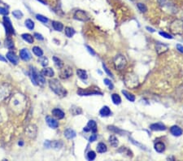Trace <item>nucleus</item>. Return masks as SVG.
Wrapping results in <instances>:
<instances>
[{"mask_svg":"<svg viewBox=\"0 0 183 161\" xmlns=\"http://www.w3.org/2000/svg\"><path fill=\"white\" fill-rule=\"evenodd\" d=\"M49 86L51 89L57 94V95L61 96V97L66 96L67 90L63 87L60 82L57 79H51L49 81Z\"/></svg>","mask_w":183,"mask_h":161,"instance_id":"nucleus-1","label":"nucleus"},{"mask_svg":"<svg viewBox=\"0 0 183 161\" xmlns=\"http://www.w3.org/2000/svg\"><path fill=\"white\" fill-rule=\"evenodd\" d=\"M30 77L33 83L37 86L38 85L39 86L43 87L46 85V80L42 73H38L34 68H33L30 71Z\"/></svg>","mask_w":183,"mask_h":161,"instance_id":"nucleus-2","label":"nucleus"},{"mask_svg":"<svg viewBox=\"0 0 183 161\" xmlns=\"http://www.w3.org/2000/svg\"><path fill=\"white\" fill-rule=\"evenodd\" d=\"M170 30L174 34H182L183 33V21L181 20H176L170 25Z\"/></svg>","mask_w":183,"mask_h":161,"instance_id":"nucleus-3","label":"nucleus"},{"mask_svg":"<svg viewBox=\"0 0 183 161\" xmlns=\"http://www.w3.org/2000/svg\"><path fill=\"white\" fill-rule=\"evenodd\" d=\"M126 64H127V61L124 55H117L114 58V65H115V68L117 69L118 70L123 69L126 66Z\"/></svg>","mask_w":183,"mask_h":161,"instance_id":"nucleus-4","label":"nucleus"},{"mask_svg":"<svg viewBox=\"0 0 183 161\" xmlns=\"http://www.w3.org/2000/svg\"><path fill=\"white\" fill-rule=\"evenodd\" d=\"M3 23H4L5 29H6V33H7L8 35L15 33L14 28H13V26H12V25L11 20L9 19L8 16H4V17H3Z\"/></svg>","mask_w":183,"mask_h":161,"instance_id":"nucleus-5","label":"nucleus"},{"mask_svg":"<svg viewBox=\"0 0 183 161\" xmlns=\"http://www.w3.org/2000/svg\"><path fill=\"white\" fill-rule=\"evenodd\" d=\"M73 16H74V19L81 21H87L89 20L88 15L86 14V12H85L84 11H81V10L76 11Z\"/></svg>","mask_w":183,"mask_h":161,"instance_id":"nucleus-6","label":"nucleus"},{"mask_svg":"<svg viewBox=\"0 0 183 161\" xmlns=\"http://www.w3.org/2000/svg\"><path fill=\"white\" fill-rule=\"evenodd\" d=\"M72 75H73L72 68L69 67V66H67V67L61 69L60 73V77L62 79H68V78H69L71 77Z\"/></svg>","mask_w":183,"mask_h":161,"instance_id":"nucleus-7","label":"nucleus"},{"mask_svg":"<svg viewBox=\"0 0 183 161\" xmlns=\"http://www.w3.org/2000/svg\"><path fill=\"white\" fill-rule=\"evenodd\" d=\"M127 78H129V80L126 79V83L128 82V81H131V82H129V85H128V86H129L131 88H134V87L138 86V77H136L135 75L129 74V75H128Z\"/></svg>","mask_w":183,"mask_h":161,"instance_id":"nucleus-8","label":"nucleus"},{"mask_svg":"<svg viewBox=\"0 0 183 161\" xmlns=\"http://www.w3.org/2000/svg\"><path fill=\"white\" fill-rule=\"evenodd\" d=\"M97 125H96V122L93 120H90L87 124V126L84 128V131L85 132H89V131H92L93 133L97 132Z\"/></svg>","mask_w":183,"mask_h":161,"instance_id":"nucleus-9","label":"nucleus"},{"mask_svg":"<svg viewBox=\"0 0 183 161\" xmlns=\"http://www.w3.org/2000/svg\"><path fill=\"white\" fill-rule=\"evenodd\" d=\"M78 94L81 96H87V95H93V94H100L102 95V92H99L96 90H78Z\"/></svg>","mask_w":183,"mask_h":161,"instance_id":"nucleus-10","label":"nucleus"},{"mask_svg":"<svg viewBox=\"0 0 183 161\" xmlns=\"http://www.w3.org/2000/svg\"><path fill=\"white\" fill-rule=\"evenodd\" d=\"M20 57L24 60V61H28L31 59V55L28 51V49L24 48L20 51Z\"/></svg>","mask_w":183,"mask_h":161,"instance_id":"nucleus-11","label":"nucleus"},{"mask_svg":"<svg viewBox=\"0 0 183 161\" xmlns=\"http://www.w3.org/2000/svg\"><path fill=\"white\" fill-rule=\"evenodd\" d=\"M7 58L8 59V60L10 61L11 63H12L13 64H17L18 61H19V58L18 56L12 51H9L7 54Z\"/></svg>","mask_w":183,"mask_h":161,"instance_id":"nucleus-12","label":"nucleus"},{"mask_svg":"<svg viewBox=\"0 0 183 161\" xmlns=\"http://www.w3.org/2000/svg\"><path fill=\"white\" fill-rule=\"evenodd\" d=\"M46 120L47 125H49V127H51L52 129H56L58 126H59V123H58V121L56 120L53 119L52 117L46 116Z\"/></svg>","mask_w":183,"mask_h":161,"instance_id":"nucleus-13","label":"nucleus"},{"mask_svg":"<svg viewBox=\"0 0 183 161\" xmlns=\"http://www.w3.org/2000/svg\"><path fill=\"white\" fill-rule=\"evenodd\" d=\"M150 129L153 131H163L166 129V127L161 123H156V124L151 125Z\"/></svg>","mask_w":183,"mask_h":161,"instance_id":"nucleus-14","label":"nucleus"},{"mask_svg":"<svg viewBox=\"0 0 183 161\" xmlns=\"http://www.w3.org/2000/svg\"><path fill=\"white\" fill-rule=\"evenodd\" d=\"M170 132L173 136H176V137H179L182 134V129L179 126H177V125L171 127Z\"/></svg>","mask_w":183,"mask_h":161,"instance_id":"nucleus-15","label":"nucleus"},{"mask_svg":"<svg viewBox=\"0 0 183 161\" xmlns=\"http://www.w3.org/2000/svg\"><path fill=\"white\" fill-rule=\"evenodd\" d=\"M52 114L54 116H55L58 119H63L64 117V112L59 109V108H55L52 110Z\"/></svg>","mask_w":183,"mask_h":161,"instance_id":"nucleus-16","label":"nucleus"},{"mask_svg":"<svg viewBox=\"0 0 183 161\" xmlns=\"http://www.w3.org/2000/svg\"><path fill=\"white\" fill-rule=\"evenodd\" d=\"M99 114L101 116H109L112 114V112H111L110 108L108 106H104L99 111Z\"/></svg>","mask_w":183,"mask_h":161,"instance_id":"nucleus-17","label":"nucleus"},{"mask_svg":"<svg viewBox=\"0 0 183 161\" xmlns=\"http://www.w3.org/2000/svg\"><path fill=\"white\" fill-rule=\"evenodd\" d=\"M64 136L68 139H73L76 137V132L72 129H68L64 131Z\"/></svg>","mask_w":183,"mask_h":161,"instance_id":"nucleus-18","label":"nucleus"},{"mask_svg":"<svg viewBox=\"0 0 183 161\" xmlns=\"http://www.w3.org/2000/svg\"><path fill=\"white\" fill-rule=\"evenodd\" d=\"M43 76H46V77H51L54 76L55 72L53 71L52 69L51 68H45L44 69H42V72H41Z\"/></svg>","mask_w":183,"mask_h":161,"instance_id":"nucleus-19","label":"nucleus"},{"mask_svg":"<svg viewBox=\"0 0 183 161\" xmlns=\"http://www.w3.org/2000/svg\"><path fill=\"white\" fill-rule=\"evenodd\" d=\"M155 150L159 153H162L165 151V143H161V142H159V143H156L155 144Z\"/></svg>","mask_w":183,"mask_h":161,"instance_id":"nucleus-20","label":"nucleus"},{"mask_svg":"<svg viewBox=\"0 0 183 161\" xmlns=\"http://www.w3.org/2000/svg\"><path fill=\"white\" fill-rule=\"evenodd\" d=\"M52 26H53V28H54L55 30L59 31V32L62 31L63 29H64L63 24L60 23V22H59V21H53V22H52Z\"/></svg>","mask_w":183,"mask_h":161,"instance_id":"nucleus-21","label":"nucleus"},{"mask_svg":"<svg viewBox=\"0 0 183 161\" xmlns=\"http://www.w3.org/2000/svg\"><path fill=\"white\" fill-rule=\"evenodd\" d=\"M76 74H78V77H80L82 80H86L88 77L87 72H86L85 70H82V69H78V70H76Z\"/></svg>","mask_w":183,"mask_h":161,"instance_id":"nucleus-22","label":"nucleus"},{"mask_svg":"<svg viewBox=\"0 0 183 161\" xmlns=\"http://www.w3.org/2000/svg\"><path fill=\"white\" fill-rule=\"evenodd\" d=\"M112 100L115 105H119V104L121 103V99L119 94H112Z\"/></svg>","mask_w":183,"mask_h":161,"instance_id":"nucleus-23","label":"nucleus"},{"mask_svg":"<svg viewBox=\"0 0 183 161\" xmlns=\"http://www.w3.org/2000/svg\"><path fill=\"white\" fill-rule=\"evenodd\" d=\"M21 37H22V38L25 42H27L28 43L32 44L33 42V37L32 35H30V34H28V33H23L21 35Z\"/></svg>","mask_w":183,"mask_h":161,"instance_id":"nucleus-24","label":"nucleus"},{"mask_svg":"<svg viewBox=\"0 0 183 161\" xmlns=\"http://www.w3.org/2000/svg\"><path fill=\"white\" fill-rule=\"evenodd\" d=\"M63 146V143L60 141H55L51 143L50 142V147H53L55 149H60Z\"/></svg>","mask_w":183,"mask_h":161,"instance_id":"nucleus-25","label":"nucleus"},{"mask_svg":"<svg viewBox=\"0 0 183 161\" xmlns=\"http://www.w3.org/2000/svg\"><path fill=\"white\" fill-rule=\"evenodd\" d=\"M122 94L124 95V97H126L129 101L130 102H134V100H135V97H134L133 94L129 93L128 91L126 90H122Z\"/></svg>","mask_w":183,"mask_h":161,"instance_id":"nucleus-26","label":"nucleus"},{"mask_svg":"<svg viewBox=\"0 0 183 161\" xmlns=\"http://www.w3.org/2000/svg\"><path fill=\"white\" fill-rule=\"evenodd\" d=\"M109 143H110V144H111L112 147H117L118 146L119 142H118V139H117V137L114 136V135H112V136H110V138H109Z\"/></svg>","mask_w":183,"mask_h":161,"instance_id":"nucleus-27","label":"nucleus"},{"mask_svg":"<svg viewBox=\"0 0 183 161\" xmlns=\"http://www.w3.org/2000/svg\"><path fill=\"white\" fill-rule=\"evenodd\" d=\"M107 150H108L107 146H106L104 143H100L98 144V146H97V151H98L99 153H104V152H106V151H107Z\"/></svg>","mask_w":183,"mask_h":161,"instance_id":"nucleus-28","label":"nucleus"},{"mask_svg":"<svg viewBox=\"0 0 183 161\" xmlns=\"http://www.w3.org/2000/svg\"><path fill=\"white\" fill-rule=\"evenodd\" d=\"M70 111L72 112V114L73 116H76V115H79L82 112L81 109L79 107H76V106H73L70 109Z\"/></svg>","mask_w":183,"mask_h":161,"instance_id":"nucleus-29","label":"nucleus"},{"mask_svg":"<svg viewBox=\"0 0 183 161\" xmlns=\"http://www.w3.org/2000/svg\"><path fill=\"white\" fill-rule=\"evenodd\" d=\"M33 52L34 53L35 55H37V57H41V56L43 55V51L38 46H34L33 48Z\"/></svg>","mask_w":183,"mask_h":161,"instance_id":"nucleus-30","label":"nucleus"},{"mask_svg":"<svg viewBox=\"0 0 183 161\" xmlns=\"http://www.w3.org/2000/svg\"><path fill=\"white\" fill-rule=\"evenodd\" d=\"M65 34L68 37H72L75 34V30L71 27H66L65 28Z\"/></svg>","mask_w":183,"mask_h":161,"instance_id":"nucleus-31","label":"nucleus"},{"mask_svg":"<svg viewBox=\"0 0 183 161\" xmlns=\"http://www.w3.org/2000/svg\"><path fill=\"white\" fill-rule=\"evenodd\" d=\"M53 60H54V62H55V66H56V67H57L58 69H62V68H63L64 63H63V61H62L60 59H59V58L55 57V56H54V57H53Z\"/></svg>","mask_w":183,"mask_h":161,"instance_id":"nucleus-32","label":"nucleus"},{"mask_svg":"<svg viewBox=\"0 0 183 161\" xmlns=\"http://www.w3.org/2000/svg\"><path fill=\"white\" fill-rule=\"evenodd\" d=\"M5 46L7 47L8 49H13L14 48V42L10 37H7V38L5 40Z\"/></svg>","mask_w":183,"mask_h":161,"instance_id":"nucleus-33","label":"nucleus"},{"mask_svg":"<svg viewBox=\"0 0 183 161\" xmlns=\"http://www.w3.org/2000/svg\"><path fill=\"white\" fill-rule=\"evenodd\" d=\"M25 24V26L28 28V30H33L34 29V22L32 20H30V19H28V20H26Z\"/></svg>","mask_w":183,"mask_h":161,"instance_id":"nucleus-34","label":"nucleus"},{"mask_svg":"<svg viewBox=\"0 0 183 161\" xmlns=\"http://www.w3.org/2000/svg\"><path fill=\"white\" fill-rule=\"evenodd\" d=\"M36 129V127H35L34 125H30V126H28V127L27 128V129L30 130V132H27L28 135L30 136V137H31V138L34 137V136L36 135V131H34V132H33V129Z\"/></svg>","mask_w":183,"mask_h":161,"instance_id":"nucleus-35","label":"nucleus"},{"mask_svg":"<svg viewBox=\"0 0 183 161\" xmlns=\"http://www.w3.org/2000/svg\"><path fill=\"white\" fill-rule=\"evenodd\" d=\"M38 61H39L41 63V64L43 66V67H46V66L48 65V63H49V61H48V59L44 57V56H41V57H39V60H38Z\"/></svg>","mask_w":183,"mask_h":161,"instance_id":"nucleus-36","label":"nucleus"},{"mask_svg":"<svg viewBox=\"0 0 183 161\" xmlns=\"http://www.w3.org/2000/svg\"><path fill=\"white\" fill-rule=\"evenodd\" d=\"M36 18H37V21H41V22H42V23H47V22H48V19H47L46 16H42V15L37 14V15L36 16Z\"/></svg>","mask_w":183,"mask_h":161,"instance_id":"nucleus-37","label":"nucleus"},{"mask_svg":"<svg viewBox=\"0 0 183 161\" xmlns=\"http://www.w3.org/2000/svg\"><path fill=\"white\" fill-rule=\"evenodd\" d=\"M138 8L139 9V11L141 12H146L147 11V7H146V5L144 3H138Z\"/></svg>","mask_w":183,"mask_h":161,"instance_id":"nucleus-38","label":"nucleus"},{"mask_svg":"<svg viewBox=\"0 0 183 161\" xmlns=\"http://www.w3.org/2000/svg\"><path fill=\"white\" fill-rule=\"evenodd\" d=\"M95 158H96V154H95L94 151L90 150V151H89V152L87 153V159L89 160H94Z\"/></svg>","mask_w":183,"mask_h":161,"instance_id":"nucleus-39","label":"nucleus"},{"mask_svg":"<svg viewBox=\"0 0 183 161\" xmlns=\"http://www.w3.org/2000/svg\"><path fill=\"white\" fill-rule=\"evenodd\" d=\"M12 15L16 18V19H21L22 16H23V13L19 11V10H16V11H13L12 12Z\"/></svg>","mask_w":183,"mask_h":161,"instance_id":"nucleus-40","label":"nucleus"},{"mask_svg":"<svg viewBox=\"0 0 183 161\" xmlns=\"http://www.w3.org/2000/svg\"><path fill=\"white\" fill-rule=\"evenodd\" d=\"M103 81H104L105 85H107V86L109 87V89H110V90H112V89H113L114 86H113V84L112 83V81H111L109 79H108V78H105V79L103 80Z\"/></svg>","mask_w":183,"mask_h":161,"instance_id":"nucleus-41","label":"nucleus"},{"mask_svg":"<svg viewBox=\"0 0 183 161\" xmlns=\"http://www.w3.org/2000/svg\"><path fill=\"white\" fill-rule=\"evenodd\" d=\"M159 33H160V35H161L163 37H165V38H167V39H172V37L170 34L165 33V32H160Z\"/></svg>","mask_w":183,"mask_h":161,"instance_id":"nucleus-42","label":"nucleus"},{"mask_svg":"<svg viewBox=\"0 0 183 161\" xmlns=\"http://www.w3.org/2000/svg\"><path fill=\"white\" fill-rule=\"evenodd\" d=\"M7 14H8V11L7 9L0 7V15H7Z\"/></svg>","mask_w":183,"mask_h":161,"instance_id":"nucleus-43","label":"nucleus"},{"mask_svg":"<svg viewBox=\"0 0 183 161\" xmlns=\"http://www.w3.org/2000/svg\"><path fill=\"white\" fill-rule=\"evenodd\" d=\"M34 37H36L37 39H38V40H43V37H42V35L40 34V33H34Z\"/></svg>","mask_w":183,"mask_h":161,"instance_id":"nucleus-44","label":"nucleus"},{"mask_svg":"<svg viewBox=\"0 0 183 161\" xmlns=\"http://www.w3.org/2000/svg\"><path fill=\"white\" fill-rule=\"evenodd\" d=\"M108 128H109V129H111V130H113V131L117 132V133H120V134H121V133H122V131H121V130H120L119 129L115 128V127H113V126H109Z\"/></svg>","mask_w":183,"mask_h":161,"instance_id":"nucleus-45","label":"nucleus"},{"mask_svg":"<svg viewBox=\"0 0 183 161\" xmlns=\"http://www.w3.org/2000/svg\"><path fill=\"white\" fill-rule=\"evenodd\" d=\"M96 139H97V135H96V134H92L90 136V138H89V141L90 142V143H93V142L96 141Z\"/></svg>","mask_w":183,"mask_h":161,"instance_id":"nucleus-46","label":"nucleus"},{"mask_svg":"<svg viewBox=\"0 0 183 161\" xmlns=\"http://www.w3.org/2000/svg\"><path fill=\"white\" fill-rule=\"evenodd\" d=\"M103 69H104V70H105V72H107L109 76H112V72L109 71V69L107 68V67H106V65L104 64H103Z\"/></svg>","mask_w":183,"mask_h":161,"instance_id":"nucleus-47","label":"nucleus"},{"mask_svg":"<svg viewBox=\"0 0 183 161\" xmlns=\"http://www.w3.org/2000/svg\"><path fill=\"white\" fill-rule=\"evenodd\" d=\"M86 48H87V50H88V51L92 55H95V52L94 51V50L91 48L90 46H86Z\"/></svg>","mask_w":183,"mask_h":161,"instance_id":"nucleus-48","label":"nucleus"},{"mask_svg":"<svg viewBox=\"0 0 183 161\" xmlns=\"http://www.w3.org/2000/svg\"><path fill=\"white\" fill-rule=\"evenodd\" d=\"M177 49L180 52L183 53V46H182V45H181V44H177Z\"/></svg>","mask_w":183,"mask_h":161,"instance_id":"nucleus-49","label":"nucleus"},{"mask_svg":"<svg viewBox=\"0 0 183 161\" xmlns=\"http://www.w3.org/2000/svg\"><path fill=\"white\" fill-rule=\"evenodd\" d=\"M147 30H148V31H151V33H154V32H155V30L152 29V28H150V27H147Z\"/></svg>","mask_w":183,"mask_h":161,"instance_id":"nucleus-50","label":"nucleus"},{"mask_svg":"<svg viewBox=\"0 0 183 161\" xmlns=\"http://www.w3.org/2000/svg\"><path fill=\"white\" fill-rule=\"evenodd\" d=\"M158 1L160 3V5H163V4H165V0H158Z\"/></svg>","mask_w":183,"mask_h":161,"instance_id":"nucleus-51","label":"nucleus"},{"mask_svg":"<svg viewBox=\"0 0 183 161\" xmlns=\"http://www.w3.org/2000/svg\"><path fill=\"white\" fill-rule=\"evenodd\" d=\"M0 60H2V61H3V62H7V60L4 59L1 55H0Z\"/></svg>","mask_w":183,"mask_h":161,"instance_id":"nucleus-52","label":"nucleus"},{"mask_svg":"<svg viewBox=\"0 0 183 161\" xmlns=\"http://www.w3.org/2000/svg\"><path fill=\"white\" fill-rule=\"evenodd\" d=\"M19 145L22 146V145H23V142H21V143H19Z\"/></svg>","mask_w":183,"mask_h":161,"instance_id":"nucleus-53","label":"nucleus"},{"mask_svg":"<svg viewBox=\"0 0 183 161\" xmlns=\"http://www.w3.org/2000/svg\"><path fill=\"white\" fill-rule=\"evenodd\" d=\"M131 1H133V0H131Z\"/></svg>","mask_w":183,"mask_h":161,"instance_id":"nucleus-54","label":"nucleus"}]
</instances>
